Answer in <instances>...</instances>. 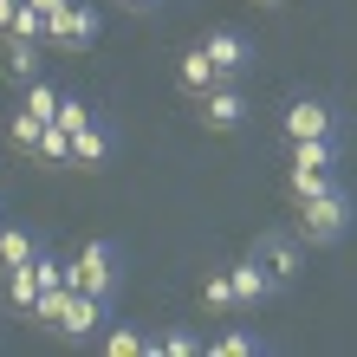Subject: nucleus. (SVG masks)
Segmentation results:
<instances>
[{"mask_svg": "<svg viewBox=\"0 0 357 357\" xmlns=\"http://www.w3.org/2000/svg\"><path fill=\"white\" fill-rule=\"evenodd\" d=\"M344 227H351V195L344 188H325V195H312L299 202V234L305 247H331V241H344Z\"/></svg>", "mask_w": 357, "mask_h": 357, "instance_id": "obj_1", "label": "nucleus"}, {"mask_svg": "<svg viewBox=\"0 0 357 357\" xmlns=\"http://www.w3.org/2000/svg\"><path fill=\"white\" fill-rule=\"evenodd\" d=\"M98 33H104V20H98L91 0H66V7L46 20V46L52 52H91Z\"/></svg>", "mask_w": 357, "mask_h": 357, "instance_id": "obj_2", "label": "nucleus"}, {"mask_svg": "<svg viewBox=\"0 0 357 357\" xmlns=\"http://www.w3.org/2000/svg\"><path fill=\"white\" fill-rule=\"evenodd\" d=\"M72 286L91 292V299H111V286H117V247L111 241H85L78 260H72Z\"/></svg>", "mask_w": 357, "mask_h": 357, "instance_id": "obj_3", "label": "nucleus"}, {"mask_svg": "<svg viewBox=\"0 0 357 357\" xmlns=\"http://www.w3.org/2000/svg\"><path fill=\"white\" fill-rule=\"evenodd\" d=\"M247 123V91L234 78H221L215 91H202V130H241Z\"/></svg>", "mask_w": 357, "mask_h": 357, "instance_id": "obj_4", "label": "nucleus"}, {"mask_svg": "<svg viewBox=\"0 0 357 357\" xmlns=\"http://www.w3.org/2000/svg\"><path fill=\"white\" fill-rule=\"evenodd\" d=\"M254 254L266 260V273H273L280 286H292V280H299V266H305V241H299V234H260Z\"/></svg>", "mask_w": 357, "mask_h": 357, "instance_id": "obj_5", "label": "nucleus"}, {"mask_svg": "<svg viewBox=\"0 0 357 357\" xmlns=\"http://www.w3.org/2000/svg\"><path fill=\"white\" fill-rule=\"evenodd\" d=\"M227 273H234V299H241V312H254V305H266L273 292H280V280L266 273V260H260V254H247L241 266H227Z\"/></svg>", "mask_w": 357, "mask_h": 357, "instance_id": "obj_6", "label": "nucleus"}, {"mask_svg": "<svg viewBox=\"0 0 357 357\" xmlns=\"http://www.w3.org/2000/svg\"><path fill=\"white\" fill-rule=\"evenodd\" d=\"M202 52L215 59V72H221V78H241L247 66H254V46H247L241 33H227V26H221V33H208V39H202Z\"/></svg>", "mask_w": 357, "mask_h": 357, "instance_id": "obj_7", "label": "nucleus"}, {"mask_svg": "<svg viewBox=\"0 0 357 357\" xmlns=\"http://www.w3.org/2000/svg\"><path fill=\"white\" fill-rule=\"evenodd\" d=\"M286 137L299 143V137H338V117H331V104H319V98H299L286 111Z\"/></svg>", "mask_w": 357, "mask_h": 357, "instance_id": "obj_8", "label": "nucleus"}, {"mask_svg": "<svg viewBox=\"0 0 357 357\" xmlns=\"http://www.w3.org/2000/svg\"><path fill=\"white\" fill-rule=\"evenodd\" d=\"M104 305H111V299H91V292H78V286H72V312H66V325H59V338H66V344H78V338H98Z\"/></svg>", "mask_w": 357, "mask_h": 357, "instance_id": "obj_9", "label": "nucleus"}, {"mask_svg": "<svg viewBox=\"0 0 357 357\" xmlns=\"http://www.w3.org/2000/svg\"><path fill=\"white\" fill-rule=\"evenodd\" d=\"M0 33L7 39H39V46H46V13H39L33 0H13V7H0Z\"/></svg>", "mask_w": 357, "mask_h": 357, "instance_id": "obj_10", "label": "nucleus"}, {"mask_svg": "<svg viewBox=\"0 0 357 357\" xmlns=\"http://www.w3.org/2000/svg\"><path fill=\"white\" fill-rule=\"evenodd\" d=\"M202 305L215 312V319H234V312H241V299H234V273H227V266L202 273Z\"/></svg>", "mask_w": 357, "mask_h": 357, "instance_id": "obj_11", "label": "nucleus"}, {"mask_svg": "<svg viewBox=\"0 0 357 357\" xmlns=\"http://www.w3.org/2000/svg\"><path fill=\"white\" fill-rule=\"evenodd\" d=\"M104 156H111V137L98 130V117L85 130H72V169H104Z\"/></svg>", "mask_w": 357, "mask_h": 357, "instance_id": "obj_12", "label": "nucleus"}, {"mask_svg": "<svg viewBox=\"0 0 357 357\" xmlns=\"http://www.w3.org/2000/svg\"><path fill=\"white\" fill-rule=\"evenodd\" d=\"M176 78H182V91H195V98L221 85V72H215V59H208L202 46H195V52H182V66H176Z\"/></svg>", "mask_w": 357, "mask_h": 357, "instance_id": "obj_13", "label": "nucleus"}, {"mask_svg": "<svg viewBox=\"0 0 357 357\" xmlns=\"http://www.w3.org/2000/svg\"><path fill=\"white\" fill-rule=\"evenodd\" d=\"M39 234H26V227H0V273L7 266H26V260H39Z\"/></svg>", "mask_w": 357, "mask_h": 357, "instance_id": "obj_14", "label": "nucleus"}, {"mask_svg": "<svg viewBox=\"0 0 357 357\" xmlns=\"http://www.w3.org/2000/svg\"><path fill=\"white\" fill-rule=\"evenodd\" d=\"M39 137H46V117H33L26 104H20V111H13V123H7V143H13L20 156H39Z\"/></svg>", "mask_w": 357, "mask_h": 357, "instance_id": "obj_15", "label": "nucleus"}, {"mask_svg": "<svg viewBox=\"0 0 357 357\" xmlns=\"http://www.w3.org/2000/svg\"><path fill=\"white\" fill-rule=\"evenodd\" d=\"M7 78L13 85H33L39 78V39H7Z\"/></svg>", "mask_w": 357, "mask_h": 357, "instance_id": "obj_16", "label": "nucleus"}, {"mask_svg": "<svg viewBox=\"0 0 357 357\" xmlns=\"http://www.w3.org/2000/svg\"><path fill=\"white\" fill-rule=\"evenodd\" d=\"M286 188H292V202H312V195H325V188H338V182H331V169L292 162V169H286Z\"/></svg>", "mask_w": 357, "mask_h": 357, "instance_id": "obj_17", "label": "nucleus"}, {"mask_svg": "<svg viewBox=\"0 0 357 357\" xmlns=\"http://www.w3.org/2000/svg\"><path fill=\"white\" fill-rule=\"evenodd\" d=\"M33 299H39V266L26 260V266H7V305L13 312H33Z\"/></svg>", "mask_w": 357, "mask_h": 357, "instance_id": "obj_18", "label": "nucleus"}, {"mask_svg": "<svg viewBox=\"0 0 357 357\" xmlns=\"http://www.w3.org/2000/svg\"><path fill=\"white\" fill-rule=\"evenodd\" d=\"M156 338H143L137 325H117V331H104V357H150Z\"/></svg>", "mask_w": 357, "mask_h": 357, "instance_id": "obj_19", "label": "nucleus"}, {"mask_svg": "<svg viewBox=\"0 0 357 357\" xmlns=\"http://www.w3.org/2000/svg\"><path fill=\"white\" fill-rule=\"evenodd\" d=\"M33 162H52V169H72V130L66 123H46V137H39V156Z\"/></svg>", "mask_w": 357, "mask_h": 357, "instance_id": "obj_20", "label": "nucleus"}, {"mask_svg": "<svg viewBox=\"0 0 357 357\" xmlns=\"http://www.w3.org/2000/svg\"><path fill=\"white\" fill-rule=\"evenodd\" d=\"M292 162H312V169H331V162H338V137H299V143H292Z\"/></svg>", "mask_w": 357, "mask_h": 357, "instance_id": "obj_21", "label": "nucleus"}, {"mask_svg": "<svg viewBox=\"0 0 357 357\" xmlns=\"http://www.w3.org/2000/svg\"><path fill=\"white\" fill-rule=\"evenodd\" d=\"M254 351H266L260 338H254V331H221V338H208V357H254Z\"/></svg>", "mask_w": 357, "mask_h": 357, "instance_id": "obj_22", "label": "nucleus"}, {"mask_svg": "<svg viewBox=\"0 0 357 357\" xmlns=\"http://www.w3.org/2000/svg\"><path fill=\"white\" fill-rule=\"evenodd\" d=\"M20 104H26L33 117H46V123H52V117H59V104H66V91H52L46 78H33V85H26V98H20Z\"/></svg>", "mask_w": 357, "mask_h": 357, "instance_id": "obj_23", "label": "nucleus"}, {"mask_svg": "<svg viewBox=\"0 0 357 357\" xmlns=\"http://www.w3.org/2000/svg\"><path fill=\"white\" fill-rule=\"evenodd\" d=\"M156 351H162V357H195V351H208V344L195 338V331H162Z\"/></svg>", "mask_w": 357, "mask_h": 357, "instance_id": "obj_24", "label": "nucleus"}, {"mask_svg": "<svg viewBox=\"0 0 357 357\" xmlns=\"http://www.w3.org/2000/svg\"><path fill=\"white\" fill-rule=\"evenodd\" d=\"M52 123H66V130H85V123H91V104H85V98H66Z\"/></svg>", "mask_w": 357, "mask_h": 357, "instance_id": "obj_25", "label": "nucleus"}, {"mask_svg": "<svg viewBox=\"0 0 357 357\" xmlns=\"http://www.w3.org/2000/svg\"><path fill=\"white\" fill-rule=\"evenodd\" d=\"M33 7H39V13H46V20H52L59 7H66V0H33Z\"/></svg>", "mask_w": 357, "mask_h": 357, "instance_id": "obj_26", "label": "nucleus"}, {"mask_svg": "<svg viewBox=\"0 0 357 357\" xmlns=\"http://www.w3.org/2000/svg\"><path fill=\"white\" fill-rule=\"evenodd\" d=\"M123 7H130V13H150V7H156V0H123Z\"/></svg>", "mask_w": 357, "mask_h": 357, "instance_id": "obj_27", "label": "nucleus"}, {"mask_svg": "<svg viewBox=\"0 0 357 357\" xmlns=\"http://www.w3.org/2000/svg\"><path fill=\"white\" fill-rule=\"evenodd\" d=\"M0 7H13V0H0Z\"/></svg>", "mask_w": 357, "mask_h": 357, "instance_id": "obj_28", "label": "nucleus"}]
</instances>
